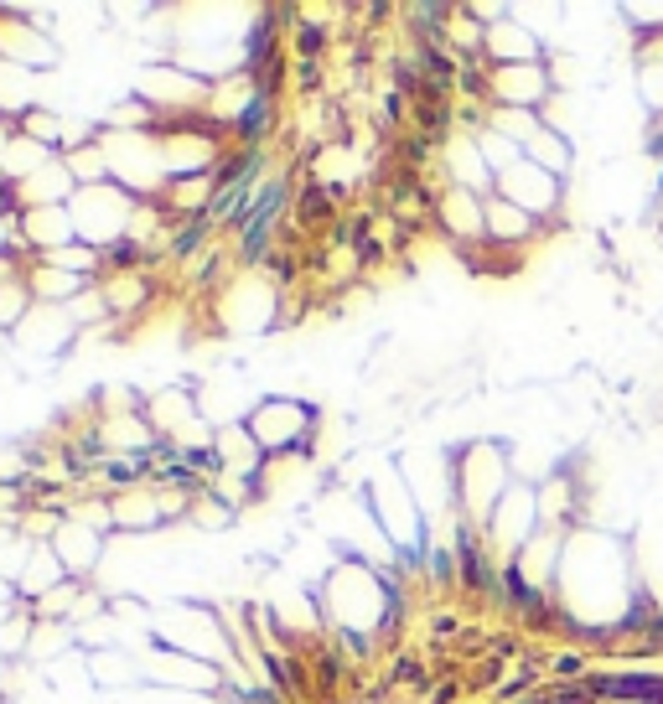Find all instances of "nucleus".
<instances>
[{"instance_id":"nucleus-1","label":"nucleus","mask_w":663,"mask_h":704,"mask_svg":"<svg viewBox=\"0 0 663 704\" xmlns=\"http://www.w3.org/2000/svg\"><path fill=\"white\" fill-rule=\"evenodd\" d=\"M136 208V197L115 192V187H78L68 212H73L78 239L93 244V249H109V244L125 239V218Z\"/></svg>"},{"instance_id":"nucleus-2","label":"nucleus","mask_w":663,"mask_h":704,"mask_svg":"<svg viewBox=\"0 0 663 704\" xmlns=\"http://www.w3.org/2000/svg\"><path fill=\"white\" fill-rule=\"evenodd\" d=\"M286 208H290V181L286 177H270L265 187H259L255 202H249V212L234 224L244 265H259V259L270 255V244H275V234H280V218H286Z\"/></svg>"},{"instance_id":"nucleus-3","label":"nucleus","mask_w":663,"mask_h":704,"mask_svg":"<svg viewBox=\"0 0 663 704\" xmlns=\"http://www.w3.org/2000/svg\"><path fill=\"white\" fill-rule=\"evenodd\" d=\"M306 425H311V409H296L286 399H270L249 415V435H255V450L259 456H275L286 446H301L306 440Z\"/></svg>"},{"instance_id":"nucleus-4","label":"nucleus","mask_w":663,"mask_h":704,"mask_svg":"<svg viewBox=\"0 0 663 704\" xmlns=\"http://www.w3.org/2000/svg\"><path fill=\"white\" fill-rule=\"evenodd\" d=\"M21 316H37L31 311V285L27 280H0V327L6 331L21 327Z\"/></svg>"}]
</instances>
